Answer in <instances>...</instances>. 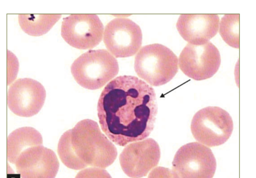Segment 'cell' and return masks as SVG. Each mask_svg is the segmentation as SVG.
Returning <instances> with one entry per match:
<instances>
[{
  "label": "cell",
  "mask_w": 256,
  "mask_h": 178,
  "mask_svg": "<svg viewBox=\"0 0 256 178\" xmlns=\"http://www.w3.org/2000/svg\"><path fill=\"white\" fill-rule=\"evenodd\" d=\"M58 152L62 162L75 170L88 166L106 168L114 162L118 154L98 123L90 119L80 121L63 134Z\"/></svg>",
  "instance_id": "7a4b0ae2"
},
{
  "label": "cell",
  "mask_w": 256,
  "mask_h": 178,
  "mask_svg": "<svg viewBox=\"0 0 256 178\" xmlns=\"http://www.w3.org/2000/svg\"><path fill=\"white\" fill-rule=\"evenodd\" d=\"M42 144V138L39 132L32 127L24 126L12 131L7 139V158L14 164L18 155L32 146Z\"/></svg>",
  "instance_id": "5bb4252c"
},
{
  "label": "cell",
  "mask_w": 256,
  "mask_h": 178,
  "mask_svg": "<svg viewBox=\"0 0 256 178\" xmlns=\"http://www.w3.org/2000/svg\"><path fill=\"white\" fill-rule=\"evenodd\" d=\"M70 70L76 82L91 90L102 88L116 76L119 70L116 59L104 49L90 50L72 62Z\"/></svg>",
  "instance_id": "277c9868"
},
{
  "label": "cell",
  "mask_w": 256,
  "mask_h": 178,
  "mask_svg": "<svg viewBox=\"0 0 256 178\" xmlns=\"http://www.w3.org/2000/svg\"><path fill=\"white\" fill-rule=\"evenodd\" d=\"M233 121L229 113L218 106H207L193 116L190 130L194 138L208 147L220 146L232 135Z\"/></svg>",
  "instance_id": "5b68a950"
},
{
  "label": "cell",
  "mask_w": 256,
  "mask_h": 178,
  "mask_svg": "<svg viewBox=\"0 0 256 178\" xmlns=\"http://www.w3.org/2000/svg\"><path fill=\"white\" fill-rule=\"evenodd\" d=\"M142 38L139 26L128 18H115L105 27L104 44L116 58H127L135 54L142 46Z\"/></svg>",
  "instance_id": "9c48e42d"
},
{
  "label": "cell",
  "mask_w": 256,
  "mask_h": 178,
  "mask_svg": "<svg viewBox=\"0 0 256 178\" xmlns=\"http://www.w3.org/2000/svg\"><path fill=\"white\" fill-rule=\"evenodd\" d=\"M178 62L184 74L193 80H202L216 74L221 58L217 48L208 42L200 45L188 44L180 54Z\"/></svg>",
  "instance_id": "52a82bcc"
},
{
  "label": "cell",
  "mask_w": 256,
  "mask_h": 178,
  "mask_svg": "<svg viewBox=\"0 0 256 178\" xmlns=\"http://www.w3.org/2000/svg\"><path fill=\"white\" fill-rule=\"evenodd\" d=\"M104 25L94 14H72L63 19L61 36L70 46L88 50L97 46L102 41Z\"/></svg>",
  "instance_id": "ba28073f"
},
{
  "label": "cell",
  "mask_w": 256,
  "mask_h": 178,
  "mask_svg": "<svg viewBox=\"0 0 256 178\" xmlns=\"http://www.w3.org/2000/svg\"><path fill=\"white\" fill-rule=\"evenodd\" d=\"M97 110L102 131L115 144L124 146L152 132L158 113L156 94L138 78L120 76L104 88Z\"/></svg>",
  "instance_id": "6da1fadb"
},
{
  "label": "cell",
  "mask_w": 256,
  "mask_h": 178,
  "mask_svg": "<svg viewBox=\"0 0 256 178\" xmlns=\"http://www.w3.org/2000/svg\"><path fill=\"white\" fill-rule=\"evenodd\" d=\"M220 18L216 14H182L176 27L188 44L200 45L208 42L217 34Z\"/></svg>",
  "instance_id": "4fadbf2b"
},
{
  "label": "cell",
  "mask_w": 256,
  "mask_h": 178,
  "mask_svg": "<svg viewBox=\"0 0 256 178\" xmlns=\"http://www.w3.org/2000/svg\"><path fill=\"white\" fill-rule=\"evenodd\" d=\"M61 16L59 14H20L18 20L24 32L31 36H38L47 33Z\"/></svg>",
  "instance_id": "9a60e30c"
},
{
  "label": "cell",
  "mask_w": 256,
  "mask_h": 178,
  "mask_svg": "<svg viewBox=\"0 0 256 178\" xmlns=\"http://www.w3.org/2000/svg\"><path fill=\"white\" fill-rule=\"evenodd\" d=\"M174 178H212L216 168L211 150L198 142L182 146L176 153L172 162Z\"/></svg>",
  "instance_id": "8992f818"
},
{
  "label": "cell",
  "mask_w": 256,
  "mask_h": 178,
  "mask_svg": "<svg viewBox=\"0 0 256 178\" xmlns=\"http://www.w3.org/2000/svg\"><path fill=\"white\" fill-rule=\"evenodd\" d=\"M160 150L158 144L152 138L128 144L119 157L124 172L131 178H142L158 164Z\"/></svg>",
  "instance_id": "8fae6325"
},
{
  "label": "cell",
  "mask_w": 256,
  "mask_h": 178,
  "mask_svg": "<svg viewBox=\"0 0 256 178\" xmlns=\"http://www.w3.org/2000/svg\"><path fill=\"white\" fill-rule=\"evenodd\" d=\"M14 164L23 178H54L60 164L54 152L42 144L32 146L22 152Z\"/></svg>",
  "instance_id": "7c38bea8"
},
{
  "label": "cell",
  "mask_w": 256,
  "mask_h": 178,
  "mask_svg": "<svg viewBox=\"0 0 256 178\" xmlns=\"http://www.w3.org/2000/svg\"><path fill=\"white\" fill-rule=\"evenodd\" d=\"M46 98L45 88L40 82L30 78H21L9 87L7 104L14 114L31 117L42 109Z\"/></svg>",
  "instance_id": "30bf717a"
},
{
  "label": "cell",
  "mask_w": 256,
  "mask_h": 178,
  "mask_svg": "<svg viewBox=\"0 0 256 178\" xmlns=\"http://www.w3.org/2000/svg\"><path fill=\"white\" fill-rule=\"evenodd\" d=\"M239 16L238 14H226L219 24V32L223 40L230 46L239 48Z\"/></svg>",
  "instance_id": "2e32d148"
},
{
  "label": "cell",
  "mask_w": 256,
  "mask_h": 178,
  "mask_svg": "<svg viewBox=\"0 0 256 178\" xmlns=\"http://www.w3.org/2000/svg\"><path fill=\"white\" fill-rule=\"evenodd\" d=\"M134 68L138 76L150 84L164 85L178 72V58L169 48L160 44L142 46L136 56Z\"/></svg>",
  "instance_id": "3957f363"
}]
</instances>
